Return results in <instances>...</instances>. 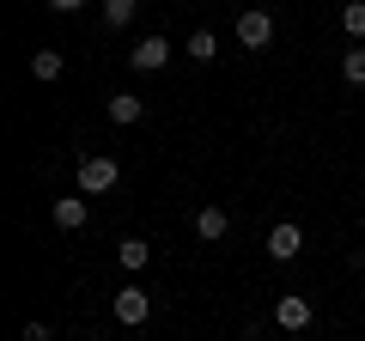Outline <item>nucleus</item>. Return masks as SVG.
Wrapping results in <instances>:
<instances>
[{"label":"nucleus","instance_id":"f257e3e1","mask_svg":"<svg viewBox=\"0 0 365 341\" xmlns=\"http://www.w3.org/2000/svg\"><path fill=\"white\" fill-rule=\"evenodd\" d=\"M116 158H104V153H91V158H79V195H104V189H116Z\"/></svg>","mask_w":365,"mask_h":341},{"label":"nucleus","instance_id":"f03ea898","mask_svg":"<svg viewBox=\"0 0 365 341\" xmlns=\"http://www.w3.org/2000/svg\"><path fill=\"white\" fill-rule=\"evenodd\" d=\"M311 299H304V292H280V305H274V323L287 329V335H299V329H311Z\"/></svg>","mask_w":365,"mask_h":341},{"label":"nucleus","instance_id":"7ed1b4c3","mask_svg":"<svg viewBox=\"0 0 365 341\" xmlns=\"http://www.w3.org/2000/svg\"><path fill=\"white\" fill-rule=\"evenodd\" d=\"M237 43H244V49H268V43H274V19L262 13V6L237 13Z\"/></svg>","mask_w":365,"mask_h":341},{"label":"nucleus","instance_id":"20e7f679","mask_svg":"<svg viewBox=\"0 0 365 341\" xmlns=\"http://www.w3.org/2000/svg\"><path fill=\"white\" fill-rule=\"evenodd\" d=\"M110 311H116V323H128V329H140L146 317H153V299H146L140 287H122V292H116V305H110Z\"/></svg>","mask_w":365,"mask_h":341},{"label":"nucleus","instance_id":"39448f33","mask_svg":"<svg viewBox=\"0 0 365 341\" xmlns=\"http://www.w3.org/2000/svg\"><path fill=\"white\" fill-rule=\"evenodd\" d=\"M299 250H304V232H299L292 220H280V225L268 232V256H274V263H292Z\"/></svg>","mask_w":365,"mask_h":341},{"label":"nucleus","instance_id":"423d86ee","mask_svg":"<svg viewBox=\"0 0 365 341\" xmlns=\"http://www.w3.org/2000/svg\"><path fill=\"white\" fill-rule=\"evenodd\" d=\"M128 61L140 67V73H158V67L170 61V43H165V37H140V43L128 49Z\"/></svg>","mask_w":365,"mask_h":341},{"label":"nucleus","instance_id":"0eeeda50","mask_svg":"<svg viewBox=\"0 0 365 341\" xmlns=\"http://www.w3.org/2000/svg\"><path fill=\"white\" fill-rule=\"evenodd\" d=\"M104 110H110V122H116V128H134V122L146 116V98H134V92H116Z\"/></svg>","mask_w":365,"mask_h":341},{"label":"nucleus","instance_id":"6e6552de","mask_svg":"<svg viewBox=\"0 0 365 341\" xmlns=\"http://www.w3.org/2000/svg\"><path fill=\"white\" fill-rule=\"evenodd\" d=\"M55 225H61V232H79V225H86V195H61L55 201Z\"/></svg>","mask_w":365,"mask_h":341},{"label":"nucleus","instance_id":"1a4fd4ad","mask_svg":"<svg viewBox=\"0 0 365 341\" xmlns=\"http://www.w3.org/2000/svg\"><path fill=\"white\" fill-rule=\"evenodd\" d=\"M146 256H153V244H146V238H122V244H116V263L128 268V275H134V268H146Z\"/></svg>","mask_w":365,"mask_h":341},{"label":"nucleus","instance_id":"9d476101","mask_svg":"<svg viewBox=\"0 0 365 341\" xmlns=\"http://www.w3.org/2000/svg\"><path fill=\"white\" fill-rule=\"evenodd\" d=\"M61 67H67L61 49H37V55H31V73H37L43 86H49V79H61Z\"/></svg>","mask_w":365,"mask_h":341},{"label":"nucleus","instance_id":"9b49d317","mask_svg":"<svg viewBox=\"0 0 365 341\" xmlns=\"http://www.w3.org/2000/svg\"><path fill=\"white\" fill-rule=\"evenodd\" d=\"M182 55H189V61H213V55H220V37H213V31H195V37L182 43Z\"/></svg>","mask_w":365,"mask_h":341},{"label":"nucleus","instance_id":"f8f14e48","mask_svg":"<svg viewBox=\"0 0 365 341\" xmlns=\"http://www.w3.org/2000/svg\"><path fill=\"white\" fill-rule=\"evenodd\" d=\"M195 232H201V238H225V232H232V220H225L220 208H201V213H195Z\"/></svg>","mask_w":365,"mask_h":341},{"label":"nucleus","instance_id":"ddd939ff","mask_svg":"<svg viewBox=\"0 0 365 341\" xmlns=\"http://www.w3.org/2000/svg\"><path fill=\"white\" fill-rule=\"evenodd\" d=\"M134 6H140V0H104V25H110V31H122V25L134 19Z\"/></svg>","mask_w":365,"mask_h":341},{"label":"nucleus","instance_id":"4468645a","mask_svg":"<svg viewBox=\"0 0 365 341\" xmlns=\"http://www.w3.org/2000/svg\"><path fill=\"white\" fill-rule=\"evenodd\" d=\"M341 31H347V37H365V0H347V6H341Z\"/></svg>","mask_w":365,"mask_h":341},{"label":"nucleus","instance_id":"2eb2a0df","mask_svg":"<svg viewBox=\"0 0 365 341\" xmlns=\"http://www.w3.org/2000/svg\"><path fill=\"white\" fill-rule=\"evenodd\" d=\"M341 73H347L353 86H365V49H347V61H341Z\"/></svg>","mask_w":365,"mask_h":341},{"label":"nucleus","instance_id":"dca6fc26","mask_svg":"<svg viewBox=\"0 0 365 341\" xmlns=\"http://www.w3.org/2000/svg\"><path fill=\"white\" fill-rule=\"evenodd\" d=\"M19 341H55V335H49V323H25V329H19Z\"/></svg>","mask_w":365,"mask_h":341},{"label":"nucleus","instance_id":"f3484780","mask_svg":"<svg viewBox=\"0 0 365 341\" xmlns=\"http://www.w3.org/2000/svg\"><path fill=\"white\" fill-rule=\"evenodd\" d=\"M55 13H79V6H86V0H49Z\"/></svg>","mask_w":365,"mask_h":341},{"label":"nucleus","instance_id":"a211bd4d","mask_svg":"<svg viewBox=\"0 0 365 341\" xmlns=\"http://www.w3.org/2000/svg\"><path fill=\"white\" fill-rule=\"evenodd\" d=\"M353 268H365V250H353Z\"/></svg>","mask_w":365,"mask_h":341}]
</instances>
